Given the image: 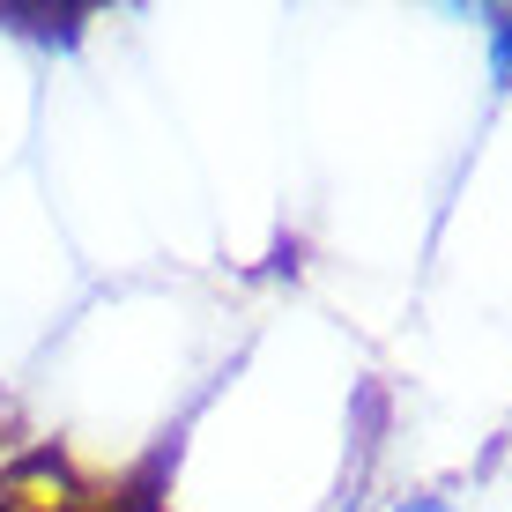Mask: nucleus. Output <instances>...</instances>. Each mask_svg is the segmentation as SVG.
Wrapping results in <instances>:
<instances>
[{
  "mask_svg": "<svg viewBox=\"0 0 512 512\" xmlns=\"http://www.w3.org/2000/svg\"><path fill=\"white\" fill-rule=\"evenodd\" d=\"M498 67H505V82H512V15H498Z\"/></svg>",
  "mask_w": 512,
  "mask_h": 512,
  "instance_id": "obj_1",
  "label": "nucleus"
},
{
  "mask_svg": "<svg viewBox=\"0 0 512 512\" xmlns=\"http://www.w3.org/2000/svg\"><path fill=\"white\" fill-rule=\"evenodd\" d=\"M394 512H461L453 498H409V505H394Z\"/></svg>",
  "mask_w": 512,
  "mask_h": 512,
  "instance_id": "obj_2",
  "label": "nucleus"
}]
</instances>
